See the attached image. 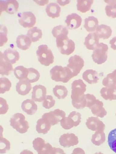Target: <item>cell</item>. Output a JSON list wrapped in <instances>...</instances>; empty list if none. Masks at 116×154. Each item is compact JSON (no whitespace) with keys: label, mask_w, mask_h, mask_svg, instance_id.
<instances>
[{"label":"cell","mask_w":116,"mask_h":154,"mask_svg":"<svg viewBox=\"0 0 116 154\" xmlns=\"http://www.w3.org/2000/svg\"><path fill=\"white\" fill-rule=\"evenodd\" d=\"M86 87V85L81 79L75 80L72 84V103L77 109H82L85 107L86 101L84 92Z\"/></svg>","instance_id":"obj_1"},{"label":"cell","mask_w":116,"mask_h":154,"mask_svg":"<svg viewBox=\"0 0 116 154\" xmlns=\"http://www.w3.org/2000/svg\"><path fill=\"white\" fill-rule=\"evenodd\" d=\"M50 72L51 79L56 82L66 83L73 77L72 72L67 66H55L51 69Z\"/></svg>","instance_id":"obj_2"},{"label":"cell","mask_w":116,"mask_h":154,"mask_svg":"<svg viewBox=\"0 0 116 154\" xmlns=\"http://www.w3.org/2000/svg\"><path fill=\"white\" fill-rule=\"evenodd\" d=\"M67 35L61 34L56 37L57 46L60 53L69 55L72 53L75 49V44L72 40L69 39Z\"/></svg>","instance_id":"obj_3"},{"label":"cell","mask_w":116,"mask_h":154,"mask_svg":"<svg viewBox=\"0 0 116 154\" xmlns=\"http://www.w3.org/2000/svg\"><path fill=\"white\" fill-rule=\"evenodd\" d=\"M22 113H17L10 118V125L21 134L26 132L29 128L28 122Z\"/></svg>","instance_id":"obj_4"},{"label":"cell","mask_w":116,"mask_h":154,"mask_svg":"<svg viewBox=\"0 0 116 154\" xmlns=\"http://www.w3.org/2000/svg\"><path fill=\"white\" fill-rule=\"evenodd\" d=\"M36 54L38 60L42 65L48 66L54 62V57L52 52L46 45L39 46Z\"/></svg>","instance_id":"obj_5"},{"label":"cell","mask_w":116,"mask_h":154,"mask_svg":"<svg viewBox=\"0 0 116 154\" xmlns=\"http://www.w3.org/2000/svg\"><path fill=\"white\" fill-rule=\"evenodd\" d=\"M81 116L79 112L73 111L70 113L68 117H65L61 120L60 125L66 130H69L73 126H77L81 122Z\"/></svg>","instance_id":"obj_6"},{"label":"cell","mask_w":116,"mask_h":154,"mask_svg":"<svg viewBox=\"0 0 116 154\" xmlns=\"http://www.w3.org/2000/svg\"><path fill=\"white\" fill-rule=\"evenodd\" d=\"M108 49L107 45L100 43L93 51L92 57L93 61L98 64H101L105 63L107 60Z\"/></svg>","instance_id":"obj_7"},{"label":"cell","mask_w":116,"mask_h":154,"mask_svg":"<svg viewBox=\"0 0 116 154\" xmlns=\"http://www.w3.org/2000/svg\"><path fill=\"white\" fill-rule=\"evenodd\" d=\"M67 67L72 72L73 77L79 73L84 66V61L79 56L75 55L69 58Z\"/></svg>","instance_id":"obj_8"},{"label":"cell","mask_w":116,"mask_h":154,"mask_svg":"<svg viewBox=\"0 0 116 154\" xmlns=\"http://www.w3.org/2000/svg\"><path fill=\"white\" fill-rule=\"evenodd\" d=\"M33 147L38 154H52L53 147L49 143H45L42 138L37 137L34 139L33 142Z\"/></svg>","instance_id":"obj_9"},{"label":"cell","mask_w":116,"mask_h":154,"mask_svg":"<svg viewBox=\"0 0 116 154\" xmlns=\"http://www.w3.org/2000/svg\"><path fill=\"white\" fill-rule=\"evenodd\" d=\"M65 116L64 111L59 109H56L53 111L44 113L42 117L47 120L51 125H54L60 122Z\"/></svg>","instance_id":"obj_10"},{"label":"cell","mask_w":116,"mask_h":154,"mask_svg":"<svg viewBox=\"0 0 116 154\" xmlns=\"http://www.w3.org/2000/svg\"><path fill=\"white\" fill-rule=\"evenodd\" d=\"M19 22L24 28H31L33 27L36 23V18L31 12H24L20 15Z\"/></svg>","instance_id":"obj_11"},{"label":"cell","mask_w":116,"mask_h":154,"mask_svg":"<svg viewBox=\"0 0 116 154\" xmlns=\"http://www.w3.org/2000/svg\"><path fill=\"white\" fill-rule=\"evenodd\" d=\"M19 6L18 2L15 0H0V14L4 11L10 14H13L18 11Z\"/></svg>","instance_id":"obj_12"},{"label":"cell","mask_w":116,"mask_h":154,"mask_svg":"<svg viewBox=\"0 0 116 154\" xmlns=\"http://www.w3.org/2000/svg\"><path fill=\"white\" fill-rule=\"evenodd\" d=\"M59 142L60 145L64 147H69L78 143V138L73 133L64 134L60 136Z\"/></svg>","instance_id":"obj_13"},{"label":"cell","mask_w":116,"mask_h":154,"mask_svg":"<svg viewBox=\"0 0 116 154\" xmlns=\"http://www.w3.org/2000/svg\"><path fill=\"white\" fill-rule=\"evenodd\" d=\"M85 124L89 129L92 131H104L105 128L104 124L98 117H89L87 119Z\"/></svg>","instance_id":"obj_14"},{"label":"cell","mask_w":116,"mask_h":154,"mask_svg":"<svg viewBox=\"0 0 116 154\" xmlns=\"http://www.w3.org/2000/svg\"><path fill=\"white\" fill-rule=\"evenodd\" d=\"M32 94V99L34 101L41 102L44 100L46 97V88L40 84L36 85L33 88Z\"/></svg>","instance_id":"obj_15"},{"label":"cell","mask_w":116,"mask_h":154,"mask_svg":"<svg viewBox=\"0 0 116 154\" xmlns=\"http://www.w3.org/2000/svg\"><path fill=\"white\" fill-rule=\"evenodd\" d=\"M82 22L81 17L75 13L68 15L66 17V19L65 20L67 27L70 29L78 28L81 26Z\"/></svg>","instance_id":"obj_16"},{"label":"cell","mask_w":116,"mask_h":154,"mask_svg":"<svg viewBox=\"0 0 116 154\" xmlns=\"http://www.w3.org/2000/svg\"><path fill=\"white\" fill-rule=\"evenodd\" d=\"M99 41L95 33H91L85 37L84 44L88 49L94 50L98 45Z\"/></svg>","instance_id":"obj_17"},{"label":"cell","mask_w":116,"mask_h":154,"mask_svg":"<svg viewBox=\"0 0 116 154\" xmlns=\"http://www.w3.org/2000/svg\"><path fill=\"white\" fill-rule=\"evenodd\" d=\"M16 91L18 94L25 95L28 94L32 89L31 85L26 79L20 80L17 83Z\"/></svg>","instance_id":"obj_18"},{"label":"cell","mask_w":116,"mask_h":154,"mask_svg":"<svg viewBox=\"0 0 116 154\" xmlns=\"http://www.w3.org/2000/svg\"><path fill=\"white\" fill-rule=\"evenodd\" d=\"M22 110L29 115H33L37 109V106L34 101L30 99L24 101L21 104Z\"/></svg>","instance_id":"obj_19"},{"label":"cell","mask_w":116,"mask_h":154,"mask_svg":"<svg viewBox=\"0 0 116 154\" xmlns=\"http://www.w3.org/2000/svg\"><path fill=\"white\" fill-rule=\"evenodd\" d=\"M103 103L101 101L96 99L95 103L89 108L93 114L97 117L102 118L106 116L107 112L103 107Z\"/></svg>","instance_id":"obj_20"},{"label":"cell","mask_w":116,"mask_h":154,"mask_svg":"<svg viewBox=\"0 0 116 154\" xmlns=\"http://www.w3.org/2000/svg\"><path fill=\"white\" fill-rule=\"evenodd\" d=\"M95 33L99 38L108 39L111 36L112 31L110 26L102 24L95 30Z\"/></svg>","instance_id":"obj_21"},{"label":"cell","mask_w":116,"mask_h":154,"mask_svg":"<svg viewBox=\"0 0 116 154\" xmlns=\"http://www.w3.org/2000/svg\"><path fill=\"white\" fill-rule=\"evenodd\" d=\"M2 55L4 59L11 64L15 63L20 58L18 52L16 50L10 48L5 50Z\"/></svg>","instance_id":"obj_22"},{"label":"cell","mask_w":116,"mask_h":154,"mask_svg":"<svg viewBox=\"0 0 116 154\" xmlns=\"http://www.w3.org/2000/svg\"><path fill=\"white\" fill-rule=\"evenodd\" d=\"M82 77L83 80L91 84L96 83L99 80L98 72L92 69L85 70L83 73Z\"/></svg>","instance_id":"obj_23"},{"label":"cell","mask_w":116,"mask_h":154,"mask_svg":"<svg viewBox=\"0 0 116 154\" xmlns=\"http://www.w3.org/2000/svg\"><path fill=\"white\" fill-rule=\"evenodd\" d=\"M101 96L105 100H116V86L103 87L100 91Z\"/></svg>","instance_id":"obj_24"},{"label":"cell","mask_w":116,"mask_h":154,"mask_svg":"<svg viewBox=\"0 0 116 154\" xmlns=\"http://www.w3.org/2000/svg\"><path fill=\"white\" fill-rule=\"evenodd\" d=\"M0 54V74L3 76H8L13 70L12 66L4 59L1 51Z\"/></svg>","instance_id":"obj_25"},{"label":"cell","mask_w":116,"mask_h":154,"mask_svg":"<svg viewBox=\"0 0 116 154\" xmlns=\"http://www.w3.org/2000/svg\"><path fill=\"white\" fill-rule=\"evenodd\" d=\"M46 11L49 17L54 18L60 16L61 8L56 3H50L47 5Z\"/></svg>","instance_id":"obj_26"},{"label":"cell","mask_w":116,"mask_h":154,"mask_svg":"<svg viewBox=\"0 0 116 154\" xmlns=\"http://www.w3.org/2000/svg\"><path fill=\"white\" fill-rule=\"evenodd\" d=\"M16 43L18 48L23 50H26L30 47L31 42L27 36L21 35L17 38Z\"/></svg>","instance_id":"obj_27"},{"label":"cell","mask_w":116,"mask_h":154,"mask_svg":"<svg viewBox=\"0 0 116 154\" xmlns=\"http://www.w3.org/2000/svg\"><path fill=\"white\" fill-rule=\"evenodd\" d=\"M36 130L38 133L45 134L50 130L51 125L46 119L42 118L39 119L37 122Z\"/></svg>","instance_id":"obj_28"},{"label":"cell","mask_w":116,"mask_h":154,"mask_svg":"<svg viewBox=\"0 0 116 154\" xmlns=\"http://www.w3.org/2000/svg\"><path fill=\"white\" fill-rule=\"evenodd\" d=\"M85 24L83 26L88 32H92L95 31L98 26L97 19L93 16H89L85 19Z\"/></svg>","instance_id":"obj_29"},{"label":"cell","mask_w":116,"mask_h":154,"mask_svg":"<svg viewBox=\"0 0 116 154\" xmlns=\"http://www.w3.org/2000/svg\"><path fill=\"white\" fill-rule=\"evenodd\" d=\"M108 4L105 8L107 15L109 17L116 18V0H104Z\"/></svg>","instance_id":"obj_30"},{"label":"cell","mask_w":116,"mask_h":154,"mask_svg":"<svg viewBox=\"0 0 116 154\" xmlns=\"http://www.w3.org/2000/svg\"><path fill=\"white\" fill-rule=\"evenodd\" d=\"M27 35L31 42H35L39 41L42 38V33L40 29L37 27H34L28 30Z\"/></svg>","instance_id":"obj_31"},{"label":"cell","mask_w":116,"mask_h":154,"mask_svg":"<svg viewBox=\"0 0 116 154\" xmlns=\"http://www.w3.org/2000/svg\"><path fill=\"white\" fill-rule=\"evenodd\" d=\"M93 1V0H77V9L82 13H85L90 10Z\"/></svg>","instance_id":"obj_32"},{"label":"cell","mask_w":116,"mask_h":154,"mask_svg":"<svg viewBox=\"0 0 116 154\" xmlns=\"http://www.w3.org/2000/svg\"><path fill=\"white\" fill-rule=\"evenodd\" d=\"M102 84L107 87L116 86V69L108 74L102 81Z\"/></svg>","instance_id":"obj_33"},{"label":"cell","mask_w":116,"mask_h":154,"mask_svg":"<svg viewBox=\"0 0 116 154\" xmlns=\"http://www.w3.org/2000/svg\"><path fill=\"white\" fill-rule=\"evenodd\" d=\"M53 92L55 96L59 99H64L68 94L67 88L63 85H56L53 88Z\"/></svg>","instance_id":"obj_34"},{"label":"cell","mask_w":116,"mask_h":154,"mask_svg":"<svg viewBox=\"0 0 116 154\" xmlns=\"http://www.w3.org/2000/svg\"><path fill=\"white\" fill-rule=\"evenodd\" d=\"M14 74L17 79L20 80L26 79L28 73V68L22 66H18L14 70Z\"/></svg>","instance_id":"obj_35"},{"label":"cell","mask_w":116,"mask_h":154,"mask_svg":"<svg viewBox=\"0 0 116 154\" xmlns=\"http://www.w3.org/2000/svg\"><path fill=\"white\" fill-rule=\"evenodd\" d=\"M105 140V136L104 131H95L92 136L91 141L95 145L100 146L103 144Z\"/></svg>","instance_id":"obj_36"},{"label":"cell","mask_w":116,"mask_h":154,"mask_svg":"<svg viewBox=\"0 0 116 154\" xmlns=\"http://www.w3.org/2000/svg\"><path fill=\"white\" fill-rule=\"evenodd\" d=\"M108 142L111 150L116 153V128L112 130L109 133Z\"/></svg>","instance_id":"obj_37"},{"label":"cell","mask_w":116,"mask_h":154,"mask_svg":"<svg viewBox=\"0 0 116 154\" xmlns=\"http://www.w3.org/2000/svg\"><path fill=\"white\" fill-rule=\"evenodd\" d=\"M28 73L26 79L30 83L37 82L39 79L40 74L38 71L33 68H28Z\"/></svg>","instance_id":"obj_38"},{"label":"cell","mask_w":116,"mask_h":154,"mask_svg":"<svg viewBox=\"0 0 116 154\" xmlns=\"http://www.w3.org/2000/svg\"><path fill=\"white\" fill-rule=\"evenodd\" d=\"M11 83L10 80L5 77L0 78V93L4 94L10 90Z\"/></svg>","instance_id":"obj_39"},{"label":"cell","mask_w":116,"mask_h":154,"mask_svg":"<svg viewBox=\"0 0 116 154\" xmlns=\"http://www.w3.org/2000/svg\"><path fill=\"white\" fill-rule=\"evenodd\" d=\"M52 33L53 37L56 38L58 35L61 34L67 35L68 31L66 26L59 25L54 27L53 28Z\"/></svg>","instance_id":"obj_40"},{"label":"cell","mask_w":116,"mask_h":154,"mask_svg":"<svg viewBox=\"0 0 116 154\" xmlns=\"http://www.w3.org/2000/svg\"><path fill=\"white\" fill-rule=\"evenodd\" d=\"M0 46H2L8 41L7 34L8 30L6 26L0 25Z\"/></svg>","instance_id":"obj_41"},{"label":"cell","mask_w":116,"mask_h":154,"mask_svg":"<svg viewBox=\"0 0 116 154\" xmlns=\"http://www.w3.org/2000/svg\"><path fill=\"white\" fill-rule=\"evenodd\" d=\"M55 103V101L53 97L51 95H48L43 101L42 105L45 108L49 109L54 105Z\"/></svg>","instance_id":"obj_42"},{"label":"cell","mask_w":116,"mask_h":154,"mask_svg":"<svg viewBox=\"0 0 116 154\" xmlns=\"http://www.w3.org/2000/svg\"><path fill=\"white\" fill-rule=\"evenodd\" d=\"M0 143L1 144L0 153H5L6 152V151L10 149V144L9 142L6 139L2 137L1 136Z\"/></svg>","instance_id":"obj_43"},{"label":"cell","mask_w":116,"mask_h":154,"mask_svg":"<svg viewBox=\"0 0 116 154\" xmlns=\"http://www.w3.org/2000/svg\"><path fill=\"white\" fill-rule=\"evenodd\" d=\"M85 97L86 101L85 106L89 109L95 103L96 97L93 94H85Z\"/></svg>","instance_id":"obj_44"},{"label":"cell","mask_w":116,"mask_h":154,"mask_svg":"<svg viewBox=\"0 0 116 154\" xmlns=\"http://www.w3.org/2000/svg\"><path fill=\"white\" fill-rule=\"evenodd\" d=\"M0 114H4L7 113L8 106L6 100L1 97L0 98Z\"/></svg>","instance_id":"obj_45"},{"label":"cell","mask_w":116,"mask_h":154,"mask_svg":"<svg viewBox=\"0 0 116 154\" xmlns=\"http://www.w3.org/2000/svg\"><path fill=\"white\" fill-rule=\"evenodd\" d=\"M52 154H66L64 151L59 148L53 147Z\"/></svg>","instance_id":"obj_46"},{"label":"cell","mask_w":116,"mask_h":154,"mask_svg":"<svg viewBox=\"0 0 116 154\" xmlns=\"http://www.w3.org/2000/svg\"><path fill=\"white\" fill-rule=\"evenodd\" d=\"M71 154H85V153L82 149L78 147L74 149Z\"/></svg>","instance_id":"obj_47"},{"label":"cell","mask_w":116,"mask_h":154,"mask_svg":"<svg viewBox=\"0 0 116 154\" xmlns=\"http://www.w3.org/2000/svg\"><path fill=\"white\" fill-rule=\"evenodd\" d=\"M109 43L111 45V47L114 50H116V36L110 40Z\"/></svg>","instance_id":"obj_48"},{"label":"cell","mask_w":116,"mask_h":154,"mask_svg":"<svg viewBox=\"0 0 116 154\" xmlns=\"http://www.w3.org/2000/svg\"><path fill=\"white\" fill-rule=\"evenodd\" d=\"M58 3L61 6H64L66 5V4H69L70 1L69 0H65V1H62V0H57V1Z\"/></svg>","instance_id":"obj_49"},{"label":"cell","mask_w":116,"mask_h":154,"mask_svg":"<svg viewBox=\"0 0 116 154\" xmlns=\"http://www.w3.org/2000/svg\"><path fill=\"white\" fill-rule=\"evenodd\" d=\"M20 154H34V153L29 150L24 149L20 152Z\"/></svg>","instance_id":"obj_50"},{"label":"cell","mask_w":116,"mask_h":154,"mask_svg":"<svg viewBox=\"0 0 116 154\" xmlns=\"http://www.w3.org/2000/svg\"><path fill=\"white\" fill-rule=\"evenodd\" d=\"M94 154H104L103 153H102L100 152H95Z\"/></svg>","instance_id":"obj_51"},{"label":"cell","mask_w":116,"mask_h":154,"mask_svg":"<svg viewBox=\"0 0 116 154\" xmlns=\"http://www.w3.org/2000/svg\"></svg>","instance_id":"obj_52"}]
</instances>
